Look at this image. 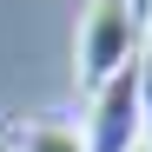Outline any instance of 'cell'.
<instances>
[{"mask_svg":"<svg viewBox=\"0 0 152 152\" xmlns=\"http://www.w3.org/2000/svg\"><path fill=\"white\" fill-rule=\"evenodd\" d=\"M152 27V0H86L80 13V40H73V80L80 93H99L119 66L139 60Z\"/></svg>","mask_w":152,"mask_h":152,"instance_id":"cell-1","label":"cell"},{"mask_svg":"<svg viewBox=\"0 0 152 152\" xmlns=\"http://www.w3.org/2000/svg\"><path fill=\"white\" fill-rule=\"evenodd\" d=\"M86 152H132L139 145V60L119 66L99 93H86Z\"/></svg>","mask_w":152,"mask_h":152,"instance_id":"cell-2","label":"cell"},{"mask_svg":"<svg viewBox=\"0 0 152 152\" xmlns=\"http://www.w3.org/2000/svg\"><path fill=\"white\" fill-rule=\"evenodd\" d=\"M7 152H86V132L66 119H40V126H13Z\"/></svg>","mask_w":152,"mask_h":152,"instance_id":"cell-3","label":"cell"},{"mask_svg":"<svg viewBox=\"0 0 152 152\" xmlns=\"http://www.w3.org/2000/svg\"><path fill=\"white\" fill-rule=\"evenodd\" d=\"M139 139L152 145V27H145V46H139Z\"/></svg>","mask_w":152,"mask_h":152,"instance_id":"cell-4","label":"cell"}]
</instances>
